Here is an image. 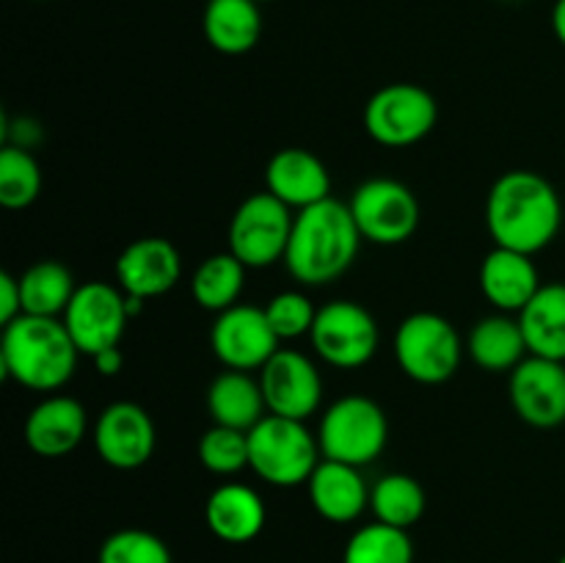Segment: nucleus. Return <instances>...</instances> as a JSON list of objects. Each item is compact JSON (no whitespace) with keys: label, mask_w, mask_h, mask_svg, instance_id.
Returning <instances> with one entry per match:
<instances>
[{"label":"nucleus","mask_w":565,"mask_h":563,"mask_svg":"<svg viewBox=\"0 0 565 563\" xmlns=\"http://www.w3.org/2000/svg\"><path fill=\"white\" fill-rule=\"evenodd\" d=\"M563 202L539 171L513 169L497 177L486 199V230L494 246L535 257L557 237Z\"/></svg>","instance_id":"nucleus-1"},{"label":"nucleus","mask_w":565,"mask_h":563,"mask_svg":"<svg viewBox=\"0 0 565 563\" xmlns=\"http://www.w3.org/2000/svg\"><path fill=\"white\" fill-rule=\"evenodd\" d=\"M362 241L351 208L329 196L312 208L298 210L281 263L301 285L323 287L351 268Z\"/></svg>","instance_id":"nucleus-2"},{"label":"nucleus","mask_w":565,"mask_h":563,"mask_svg":"<svg viewBox=\"0 0 565 563\" xmlns=\"http://www.w3.org/2000/svg\"><path fill=\"white\" fill-rule=\"evenodd\" d=\"M75 340L61 318L20 315L3 326L0 337V370L6 379L33 392H55L75 375Z\"/></svg>","instance_id":"nucleus-3"},{"label":"nucleus","mask_w":565,"mask_h":563,"mask_svg":"<svg viewBox=\"0 0 565 563\" xmlns=\"http://www.w3.org/2000/svg\"><path fill=\"white\" fill-rule=\"evenodd\" d=\"M320 458L318 436L301 419L265 414L248 431V469L276 489L309 484Z\"/></svg>","instance_id":"nucleus-4"},{"label":"nucleus","mask_w":565,"mask_h":563,"mask_svg":"<svg viewBox=\"0 0 565 563\" xmlns=\"http://www.w3.org/2000/svg\"><path fill=\"white\" fill-rule=\"evenodd\" d=\"M390 442V419L384 408L364 395H345L331 403L320 417L318 445L323 458L367 467Z\"/></svg>","instance_id":"nucleus-5"},{"label":"nucleus","mask_w":565,"mask_h":563,"mask_svg":"<svg viewBox=\"0 0 565 563\" xmlns=\"http://www.w3.org/2000/svg\"><path fill=\"white\" fill-rule=\"evenodd\" d=\"M463 342L439 312H414L397 326L395 359L403 373L425 386L450 381L461 368Z\"/></svg>","instance_id":"nucleus-6"},{"label":"nucleus","mask_w":565,"mask_h":563,"mask_svg":"<svg viewBox=\"0 0 565 563\" xmlns=\"http://www.w3.org/2000/svg\"><path fill=\"white\" fill-rule=\"evenodd\" d=\"M364 130L381 147L403 149L423 141L439 121V105L417 83H390L364 105Z\"/></svg>","instance_id":"nucleus-7"},{"label":"nucleus","mask_w":565,"mask_h":563,"mask_svg":"<svg viewBox=\"0 0 565 563\" xmlns=\"http://www.w3.org/2000/svg\"><path fill=\"white\" fill-rule=\"evenodd\" d=\"M292 210L274 193H252L237 204L230 221V252L246 268H268L287 254L292 235Z\"/></svg>","instance_id":"nucleus-8"},{"label":"nucleus","mask_w":565,"mask_h":563,"mask_svg":"<svg viewBox=\"0 0 565 563\" xmlns=\"http://www.w3.org/2000/svg\"><path fill=\"white\" fill-rule=\"evenodd\" d=\"M309 340L326 364L356 370L364 368L379 351V320L359 301L337 298L318 309Z\"/></svg>","instance_id":"nucleus-9"},{"label":"nucleus","mask_w":565,"mask_h":563,"mask_svg":"<svg viewBox=\"0 0 565 563\" xmlns=\"http://www.w3.org/2000/svg\"><path fill=\"white\" fill-rule=\"evenodd\" d=\"M353 221L364 241L375 246H401L419 226V199L403 182L390 177H373L353 191Z\"/></svg>","instance_id":"nucleus-10"},{"label":"nucleus","mask_w":565,"mask_h":563,"mask_svg":"<svg viewBox=\"0 0 565 563\" xmlns=\"http://www.w3.org/2000/svg\"><path fill=\"white\" fill-rule=\"evenodd\" d=\"M64 326L77 351L94 357L105 348H119L125 326L130 320L127 296L108 282H86L75 290L64 312Z\"/></svg>","instance_id":"nucleus-11"},{"label":"nucleus","mask_w":565,"mask_h":563,"mask_svg":"<svg viewBox=\"0 0 565 563\" xmlns=\"http://www.w3.org/2000/svg\"><path fill=\"white\" fill-rule=\"evenodd\" d=\"M279 342L265 307L252 304H235L218 312L210 329V348L226 370H263L279 351Z\"/></svg>","instance_id":"nucleus-12"},{"label":"nucleus","mask_w":565,"mask_h":563,"mask_svg":"<svg viewBox=\"0 0 565 563\" xmlns=\"http://www.w3.org/2000/svg\"><path fill=\"white\" fill-rule=\"evenodd\" d=\"M268 414L307 423L323 401V379L312 359L292 348H279L259 370Z\"/></svg>","instance_id":"nucleus-13"},{"label":"nucleus","mask_w":565,"mask_h":563,"mask_svg":"<svg viewBox=\"0 0 565 563\" xmlns=\"http://www.w3.org/2000/svg\"><path fill=\"white\" fill-rule=\"evenodd\" d=\"M94 447L108 467L138 469L154 456L158 428L143 406L116 401L105 406L94 423Z\"/></svg>","instance_id":"nucleus-14"},{"label":"nucleus","mask_w":565,"mask_h":563,"mask_svg":"<svg viewBox=\"0 0 565 563\" xmlns=\"http://www.w3.org/2000/svg\"><path fill=\"white\" fill-rule=\"evenodd\" d=\"M508 397L519 419L533 428H557L565 423V362L530 353L511 373Z\"/></svg>","instance_id":"nucleus-15"},{"label":"nucleus","mask_w":565,"mask_h":563,"mask_svg":"<svg viewBox=\"0 0 565 563\" xmlns=\"http://www.w3.org/2000/svg\"><path fill=\"white\" fill-rule=\"evenodd\" d=\"M182 276V257L169 237H138L116 259V282L130 298L166 296Z\"/></svg>","instance_id":"nucleus-16"},{"label":"nucleus","mask_w":565,"mask_h":563,"mask_svg":"<svg viewBox=\"0 0 565 563\" xmlns=\"http://www.w3.org/2000/svg\"><path fill=\"white\" fill-rule=\"evenodd\" d=\"M265 185H268V193H274L290 210L312 208V204L331 196L329 169L318 155L301 147L279 149L268 160Z\"/></svg>","instance_id":"nucleus-17"},{"label":"nucleus","mask_w":565,"mask_h":563,"mask_svg":"<svg viewBox=\"0 0 565 563\" xmlns=\"http://www.w3.org/2000/svg\"><path fill=\"white\" fill-rule=\"evenodd\" d=\"M88 417L81 401L50 395L31 408L25 419V442L36 456L61 458L86 439Z\"/></svg>","instance_id":"nucleus-18"},{"label":"nucleus","mask_w":565,"mask_h":563,"mask_svg":"<svg viewBox=\"0 0 565 563\" xmlns=\"http://www.w3.org/2000/svg\"><path fill=\"white\" fill-rule=\"evenodd\" d=\"M480 290L497 312L519 315L541 290V276L533 257L494 246L480 265Z\"/></svg>","instance_id":"nucleus-19"},{"label":"nucleus","mask_w":565,"mask_h":563,"mask_svg":"<svg viewBox=\"0 0 565 563\" xmlns=\"http://www.w3.org/2000/svg\"><path fill=\"white\" fill-rule=\"evenodd\" d=\"M307 486L309 502L326 522L351 524L370 508V489L362 478V469L351 464L320 458Z\"/></svg>","instance_id":"nucleus-20"},{"label":"nucleus","mask_w":565,"mask_h":563,"mask_svg":"<svg viewBox=\"0 0 565 563\" xmlns=\"http://www.w3.org/2000/svg\"><path fill=\"white\" fill-rule=\"evenodd\" d=\"M265 502L252 486L221 484L204 502V522L224 544H248L265 528Z\"/></svg>","instance_id":"nucleus-21"},{"label":"nucleus","mask_w":565,"mask_h":563,"mask_svg":"<svg viewBox=\"0 0 565 563\" xmlns=\"http://www.w3.org/2000/svg\"><path fill=\"white\" fill-rule=\"evenodd\" d=\"M467 351L486 373H513L530 357L522 323L508 312L480 318L469 331Z\"/></svg>","instance_id":"nucleus-22"},{"label":"nucleus","mask_w":565,"mask_h":563,"mask_svg":"<svg viewBox=\"0 0 565 563\" xmlns=\"http://www.w3.org/2000/svg\"><path fill=\"white\" fill-rule=\"evenodd\" d=\"M204 39L224 55H243L263 36V11L254 0H207L202 17Z\"/></svg>","instance_id":"nucleus-23"},{"label":"nucleus","mask_w":565,"mask_h":563,"mask_svg":"<svg viewBox=\"0 0 565 563\" xmlns=\"http://www.w3.org/2000/svg\"><path fill=\"white\" fill-rule=\"evenodd\" d=\"M207 412L215 425L252 431L268 412L259 379H252L246 370H224L215 375L207 390Z\"/></svg>","instance_id":"nucleus-24"},{"label":"nucleus","mask_w":565,"mask_h":563,"mask_svg":"<svg viewBox=\"0 0 565 563\" xmlns=\"http://www.w3.org/2000/svg\"><path fill=\"white\" fill-rule=\"evenodd\" d=\"M524 340L533 357L565 362V285L552 282L530 298L527 307L519 312Z\"/></svg>","instance_id":"nucleus-25"},{"label":"nucleus","mask_w":565,"mask_h":563,"mask_svg":"<svg viewBox=\"0 0 565 563\" xmlns=\"http://www.w3.org/2000/svg\"><path fill=\"white\" fill-rule=\"evenodd\" d=\"M75 279L72 270L58 259H39L20 276L22 315H39V318H58L66 312L72 296H75Z\"/></svg>","instance_id":"nucleus-26"},{"label":"nucleus","mask_w":565,"mask_h":563,"mask_svg":"<svg viewBox=\"0 0 565 563\" xmlns=\"http://www.w3.org/2000/svg\"><path fill=\"white\" fill-rule=\"evenodd\" d=\"M246 265H243L232 252L210 254L207 259H202V265H199L191 276L193 301L215 315L235 307L243 287H246Z\"/></svg>","instance_id":"nucleus-27"},{"label":"nucleus","mask_w":565,"mask_h":563,"mask_svg":"<svg viewBox=\"0 0 565 563\" xmlns=\"http://www.w3.org/2000/svg\"><path fill=\"white\" fill-rule=\"evenodd\" d=\"M428 497L423 484L406 472H392L375 480L370 489V511L375 513V522L392 524V528L408 530L423 519Z\"/></svg>","instance_id":"nucleus-28"},{"label":"nucleus","mask_w":565,"mask_h":563,"mask_svg":"<svg viewBox=\"0 0 565 563\" xmlns=\"http://www.w3.org/2000/svg\"><path fill=\"white\" fill-rule=\"evenodd\" d=\"M342 563H414V544L408 530L373 522L348 539Z\"/></svg>","instance_id":"nucleus-29"},{"label":"nucleus","mask_w":565,"mask_h":563,"mask_svg":"<svg viewBox=\"0 0 565 563\" xmlns=\"http://www.w3.org/2000/svg\"><path fill=\"white\" fill-rule=\"evenodd\" d=\"M42 191V169L25 147L6 144L0 152V204L6 210L31 208Z\"/></svg>","instance_id":"nucleus-30"},{"label":"nucleus","mask_w":565,"mask_h":563,"mask_svg":"<svg viewBox=\"0 0 565 563\" xmlns=\"http://www.w3.org/2000/svg\"><path fill=\"white\" fill-rule=\"evenodd\" d=\"M199 461L207 472L230 478L248 467V431L210 425L199 439Z\"/></svg>","instance_id":"nucleus-31"},{"label":"nucleus","mask_w":565,"mask_h":563,"mask_svg":"<svg viewBox=\"0 0 565 563\" xmlns=\"http://www.w3.org/2000/svg\"><path fill=\"white\" fill-rule=\"evenodd\" d=\"M97 563H174L171 550L160 535L141 528H125L110 533L99 546Z\"/></svg>","instance_id":"nucleus-32"},{"label":"nucleus","mask_w":565,"mask_h":563,"mask_svg":"<svg viewBox=\"0 0 565 563\" xmlns=\"http://www.w3.org/2000/svg\"><path fill=\"white\" fill-rule=\"evenodd\" d=\"M265 315H268L270 326H274L279 340H298V337L312 331L318 309L309 301L307 293L281 290L265 304Z\"/></svg>","instance_id":"nucleus-33"},{"label":"nucleus","mask_w":565,"mask_h":563,"mask_svg":"<svg viewBox=\"0 0 565 563\" xmlns=\"http://www.w3.org/2000/svg\"><path fill=\"white\" fill-rule=\"evenodd\" d=\"M22 315V293L20 276H11L9 270L0 274V326H9Z\"/></svg>","instance_id":"nucleus-34"},{"label":"nucleus","mask_w":565,"mask_h":563,"mask_svg":"<svg viewBox=\"0 0 565 563\" xmlns=\"http://www.w3.org/2000/svg\"><path fill=\"white\" fill-rule=\"evenodd\" d=\"M92 359L94 370H97L99 375H105V379H110V375H116L125 368V353H121V348H105V351L94 353Z\"/></svg>","instance_id":"nucleus-35"},{"label":"nucleus","mask_w":565,"mask_h":563,"mask_svg":"<svg viewBox=\"0 0 565 563\" xmlns=\"http://www.w3.org/2000/svg\"><path fill=\"white\" fill-rule=\"evenodd\" d=\"M552 31H555L557 42L565 47V0H557L555 9H552Z\"/></svg>","instance_id":"nucleus-36"},{"label":"nucleus","mask_w":565,"mask_h":563,"mask_svg":"<svg viewBox=\"0 0 565 563\" xmlns=\"http://www.w3.org/2000/svg\"><path fill=\"white\" fill-rule=\"evenodd\" d=\"M254 3H259V6H263V3H274V0H254Z\"/></svg>","instance_id":"nucleus-37"},{"label":"nucleus","mask_w":565,"mask_h":563,"mask_svg":"<svg viewBox=\"0 0 565 563\" xmlns=\"http://www.w3.org/2000/svg\"><path fill=\"white\" fill-rule=\"evenodd\" d=\"M557 563H565V555H563V557H561V561H557Z\"/></svg>","instance_id":"nucleus-38"},{"label":"nucleus","mask_w":565,"mask_h":563,"mask_svg":"<svg viewBox=\"0 0 565 563\" xmlns=\"http://www.w3.org/2000/svg\"><path fill=\"white\" fill-rule=\"evenodd\" d=\"M447 563H458V561H447Z\"/></svg>","instance_id":"nucleus-39"}]
</instances>
